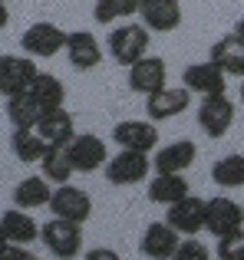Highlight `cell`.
<instances>
[{
    "mask_svg": "<svg viewBox=\"0 0 244 260\" xmlns=\"http://www.w3.org/2000/svg\"><path fill=\"white\" fill-rule=\"evenodd\" d=\"M30 95L40 102L43 112H53V109H63L66 86H63V79L53 76V73H40V76L33 79V86H30Z\"/></svg>",
    "mask_w": 244,
    "mask_h": 260,
    "instance_id": "cell-25",
    "label": "cell"
},
{
    "mask_svg": "<svg viewBox=\"0 0 244 260\" xmlns=\"http://www.w3.org/2000/svg\"><path fill=\"white\" fill-rule=\"evenodd\" d=\"M205 214H208V201L205 198H195V194H185L181 201L168 204L165 211V221L172 224L178 234L185 237H195L198 231H205Z\"/></svg>",
    "mask_w": 244,
    "mask_h": 260,
    "instance_id": "cell-8",
    "label": "cell"
},
{
    "mask_svg": "<svg viewBox=\"0 0 244 260\" xmlns=\"http://www.w3.org/2000/svg\"><path fill=\"white\" fill-rule=\"evenodd\" d=\"M43 178L50 184H70V178L76 175V168H73L70 155H66V148H50V152L43 155Z\"/></svg>",
    "mask_w": 244,
    "mask_h": 260,
    "instance_id": "cell-29",
    "label": "cell"
},
{
    "mask_svg": "<svg viewBox=\"0 0 244 260\" xmlns=\"http://www.w3.org/2000/svg\"><path fill=\"white\" fill-rule=\"evenodd\" d=\"M172 260H211V250H208L198 237H185V241L178 244V250H175Z\"/></svg>",
    "mask_w": 244,
    "mask_h": 260,
    "instance_id": "cell-31",
    "label": "cell"
},
{
    "mask_svg": "<svg viewBox=\"0 0 244 260\" xmlns=\"http://www.w3.org/2000/svg\"><path fill=\"white\" fill-rule=\"evenodd\" d=\"M40 241L46 244V250L56 260H76L83 254V224L53 217L40 228Z\"/></svg>",
    "mask_w": 244,
    "mask_h": 260,
    "instance_id": "cell-1",
    "label": "cell"
},
{
    "mask_svg": "<svg viewBox=\"0 0 244 260\" xmlns=\"http://www.w3.org/2000/svg\"><path fill=\"white\" fill-rule=\"evenodd\" d=\"M66 59H70L73 70L89 73L103 63V46H99V40L89 30H76L66 37Z\"/></svg>",
    "mask_w": 244,
    "mask_h": 260,
    "instance_id": "cell-17",
    "label": "cell"
},
{
    "mask_svg": "<svg viewBox=\"0 0 244 260\" xmlns=\"http://www.w3.org/2000/svg\"><path fill=\"white\" fill-rule=\"evenodd\" d=\"M234 125V102L228 99V92L205 95L198 106V128L208 139H225L228 128Z\"/></svg>",
    "mask_w": 244,
    "mask_h": 260,
    "instance_id": "cell-5",
    "label": "cell"
},
{
    "mask_svg": "<svg viewBox=\"0 0 244 260\" xmlns=\"http://www.w3.org/2000/svg\"><path fill=\"white\" fill-rule=\"evenodd\" d=\"M112 142L129 152H152L159 145V128L152 119H126L112 128Z\"/></svg>",
    "mask_w": 244,
    "mask_h": 260,
    "instance_id": "cell-12",
    "label": "cell"
},
{
    "mask_svg": "<svg viewBox=\"0 0 244 260\" xmlns=\"http://www.w3.org/2000/svg\"><path fill=\"white\" fill-rule=\"evenodd\" d=\"M109 53L119 66H132L148 56V26L145 23H122L109 33Z\"/></svg>",
    "mask_w": 244,
    "mask_h": 260,
    "instance_id": "cell-2",
    "label": "cell"
},
{
    "mask_svg": "<svg viewBox=\"0 0 244 260\" xmlns=\"http://www.w3.org/2000/svg\"><path fill=\"white\" fill-rule=\"evenodd\" d=\"M50 198L53 188L43 175H30L13 188V208H23V211H37V208H50Z\"/></svg>",
    "mask_w": 244,
    "mask_h": 260,
    "instance_id": "cell-21",
    "label": "cell"
},
{
    "mask_svg": "<svg viewBox=\"0 0 244 260\" xmlns=\"http://www.w3.org/2000/svg\"><path fill=\"white\" fill-rule=\"evenodd\" d=\"M185 194H192V184L185 181V175H159L155 172L148 178V201L152 204L168 208V204L181 201Z\"/></svg>",
    "mask_w": 244,
    "mask_h": 260,
    "instance_id": "cell-22",
    "label": "cell"
},
{
    "mask_svg": "<svg viewBox=\"0 0 244 260\" xmlns=\"http://www.w3.org/2000/svg\"><path fill=\"white\" fill-rule=\"evenodd\" d=\"M83 260H122L112 247H93V250H86Z\"/></svg>",
    "mask_w": 244,
    "mask_h": 260,
    "instance_id": "cell-33",
    "label": "cell"
},
{
    "mask_svg": "<svg viewBox=\"0 0 244 260\" xmlns=\"http://www.w3.org/2000/svg\"><path fill=\"white\" fill-rule=\"evenodd\" d=\"M66 37L70 33H63L56 23H33L26 26V33L20 37V46H23L26 56L33 59H50V56H59V53H66Z\"/></svg>",
    "mask_w": 244,
    "mask_h": 260,
    "instance_id": "cell-3",
    "label": "cell"
},
{
    "mask_svg": "<svg viewBox=\"0 0 244 260\" xmlns=\"http://www.w3.org/2000/svg\"><path fill=\"white\" fill-rule=\"evenodd\" d=\"M139 10H142V0H96L93 17H96V23L109 26V23H119V20H132Z\"/></svg>",
    "mask_w": 244,
    "mask_h": 260,
    "instance_id": "cell-27",
    "label": "cell"
},
{
    "mask_svg": "<svg viewBox=\"0 0 244 260\" xmlns=\"http://www.w3.org/2000/svg\"><path fill=\"white\" fill-rule=\"evenodd\" d=\"M33 132H37L50 148H66V145H70V142L79 135V132H76V119H73L66 109H53V112H43Z\"/></svg>",
    "mask_w": 244,
    "mask_h": 260,
    "instance_id": "cell-15",
    "label": "cell"
},
{
    "mask_svg": "<svg viewBox=\"0 0 244 260\" xmlns=\"http://www.w3.org/2000/svg\"><path fill=\"white\" fill-rule=\"evenodd\" d=\"M168 86V66H165V59L162 56H142L139 63H132L129 66V89L132 92H139V95H152V92H159V89H165Z\"/></svg>",
    "mask_w": 244,
    "mask_h": 260,
    "instance_id": "cell-9",
    "label": "cell"
},
{
    "mask_svg": "<svg viewBox=\"0 0 244 260\" xmlns=\"http://www.w3.org/2000/svg\"><path fill=\"white\" fill-rule=\"evenodd\" d=\"M37 76H40V70H37V59L33 56H17V53L0 56V92L7 99L20 95V92H30Z\"/></svg>",
    "mask_w": 244,
    "mask_h": 260,
    "instance_id": "cell-4",
    "label": "cell"
},
{
    "mask_svg": "<svg viewBox=\"0 0 244 260\" xmlns=\"http://www.w3.org/2000/svg\"><path fill=\"white\" fill-rule=\"evenodd\" d=\"M10 152L17 161H26V165H33V161H43V155L50 152V145H46L43 139H40L37 132H23V128H13L10 132Z\"/></svg>",
    "mask_w": 244,
    "mask_h": 260,
    "instance_id": "cell-26",
    "label": "cell"
},
{
    "mask_svg": "<svg viewBox=\"0 0 244 260\" xmlns=\"http://www.w3.org/2000/svg\"><path fill=\"white\" fill-rule=\"evenodd\" d=\"M211 181L221 188H244V155H225L211 165Z\"/></svg>",
    "mask_w": 244,
    "mask_h": 260,
    "instance_id": "cell-28",
    "label": "cell"
},
{
    "mask_svg": "<svg viewBox=\"0 0 244 260\" xmlns=\"http://www.w3.org/2000/svg\"><path fill=\"white\" fill-rule=\"evenodd\" d=\"M192 106V92L185 86H165L159 92L145 95V112L152 122H165V119H175L181 115L185 109Z\"/></svg>",
    "mask_w": 244,
    "mask_h": 260,
    "instance_id": "cell-14",
    "label": "cell"
},
{
    "mask_svg": "<svg viewBox=\"0 0 244 260\" xmlns=\"http://www.w3.org/2000/svg\"><path fill=\"white\" fill-rule=\"evenodd\" d=\"M40 115H43V109H40V102L33 99L30 92H20V95H10V99H7V119H10L13 128L30 132V128H37Z\"/></svg>",
    "mask_w": 244,
    "mask_h": 260,
    "instance_id": "cell-24",
    "label": "cell"
},
{
    "mask_svg": "<svg viewBox=\"0 0 244 260\" xmlns=\"http://www.w3.org/2000/svg\"><path fill=\"white\" fill-rule=\"evenodd\" d=\"M139 17L152 33H172L181 26V0H142Z\"/></svg>",
    "mask_w": 244,
    "mask_h": 260,
    "instance_id": "cell-18",
    "label": "cell"
},
{
    "mask_svg": "<svg viewBox=\"0 0 244 260\" xmlns=\"http://www.w3.org/2000/svg\"><path fill=\"white\" fill-rule=\"evenodd\" d=\"M244 228V208L231 198L218 194V198H208V214H205V231H211L215 237H225L231 231Z\"/></svg>",
    "mask_w": 244,
    "mask_h": 260,
    "instance_id": "cell-13",
    "label": "cell"
},
{
    "mask_svg": "<svg viewBox=\"0 0 244 260\" xmlns=\"http://www.w3.org/2000/svg\"><path fill=\"white\" fill-rule=\"evenodd\" d=\"M195 155H198L195 142L178 139V142H172V145H165V148H159V152H155L152 168H155L159 175H185L188 168H192Z\"/></svg>",
    "mask_w": 244,
    "mask_h": 260,
    "instance_id": "cell-19",
    "label": "cell"
},
{
    "mask_svg": "<svg viewBox=\"0 0 244 260\" xmlns=\"http://www.w3.org/2000/svg\"><path fill=\"white\" fill-rule=\"evenodd\" d=\"M234 33H238V37H241V40H244V17H241V20H238V26H234Z\"/></svg>",
    "mask_w": 244,
    "mask_h": 260,
    "instance_id": "cell-36",
    "label": "cell"
},
{
    "mask_svg": "<svg viewBox=\"0 0 244 260\" xmlns=\"http://www.w3.org/2000/svg\"><path fill=\"white\" fill-rule=\"evenodd\" d=\"M241 106H244V79H241Z\"/></svg>",
    "mask_w": 244,
    "mask_h": 260,
    "instance_id": "cell-37",
    "label": "cell"
},
{
    "mask_svg": "<svg viewBox=\"0 0 244 260\" xmlns=\"http://www.w3.org/2000/svg\"><path fill=\"white\" fill-rule=\"evenodd\" d=\"M208 59H211L215 66H221L225 76L244 79V40L238 33H228V37L215 40L211 50H208Z\"/></svg>",
    "mask_w": 244,
    "mask_h": 260,
    "instance_id": "cell-20",
    "label": "cell"
},
{
    "mask_svg": "<svg viewBox=\"0 0 244 260\" xmlns=\"http://www.w3.org/2000/svg\"><path fill=\"white\" fill-rule=\"evenodd\" d=\"M7 23H10V10H7V4L0 0V30H4Z\"/></svg>",
    "mask_w": 244,
    "mask_h": 260,
    "instance_id": "cell-34",
    "label": "cell"
},
{
    "mask_svg": "<svg viewBox=\"0 0 244 260\" xmlns=\"http://www.w3.org/2000/svg\"><path fill=\"white\" fill-rule=\"evenodd\" d=\"M178 244H181V237H178V231H175L172 224L155 221V224L145 228V234H142V241H139V250L148 260H172L175 250H178Z\"/></svg>",
    "mask_w": 244,
    "mask_h": 260,
    "instance_id": "cell-16",
    "label": "cell"
},
{
    "mask_svg": "<svg viewBox=\"0 0 244 260\" xmlns=\"http://www.w3.org/2000/svg\"><path fill=\"white\" fill-rule=\"evenodd\" d=\"M66 155H70L73 168L83 175L96 172V168H106V161H109V152H106V142L99 139V135H89V132H79L76 139L66 145Z\"/></svg>",
    "mask_w": 244,
    "mask_h": 260,
    "instance_id": "cell-10",
    "label": "cell"
},
{
    "mask_svg": "<svg viewBox=\"0 0 244 260\" xmlns=\"http://www.w3.org/2000/svg\"><path fill=\"white\" fill-rule=\"evenodd\" d=\"M0 224H4V234L10 237V244H23V247H30L33 241H40V224L33 221L23 208L7 211V214L0 217Z\"/></svg>",
    "mask_w": 244,
    "mask_h": 260,
    "instance_id": "cell-23",
    "label": "cell"
},
{
    "mask_svg": "<svg viewBox=\"0 0 244 260\" xmlns=\"http://www.w3.org/2000/svg\"><path fill=\"white\" fill-rule=\"evenodd\" d=\"M50 211H53V217L86 224L93 217V198L83 188H76V184H56L53 198H50Z\"/></svg>",
    "mask_w": 244,
    "mask_h": 260,
    "instance_id": "cell-6",
    "label": "cell"
},
{
    "mask_svg": "<svg viewBox=\"0 0 244 260\" xmlns=\"http://www.w3.org/2000/svg\"><path fill=\"white\" fill-rule=\"evenodd\" d=\"M0 260H40V257L33 254L30 247H23V244H10V247H7V254L0 257Z\"/></svg>",
    "mask_w": 244,
    "mask_h": 260,
    "instance_id": "cell-32",
    "label": "cell"
},
{
    "mask_svg": "<svg viewBox=\"0 0 244 260\" xmlns=\"http://www.w3.org/2000/svg\"><path fill=\"white\" fill-rule=\"evenodd\" d=\"M218 260H244V228L231 231V234L218 237V247H215Z\"/></svg>",
    "mask_w": 244,
    "mask_h": 260,
    "instance_id": "cell-30",
    "label": "cell"
},
{
    "mask_svg": "<svg viewBox=\"0 0 244 260\" xmlns=\"http://www.w3.org/2000/svg\"><path fill=\"white\" fill-rule=\"evenodd\" d=\"M181 86L188 89L192 95H218L228 89V76L221 66H215L211 59H205V63H192L185 66V73H181Z\"/></svg>",
    "mask_w": 244,
    "mask_h": 260,
    "instance_id": "cell-11",
    "label": "cell"
},
{
    "mask_svg": "<svg viewBox=\"0 0 244 260\" xmlns=\"http://www.w3.org/2000/svg\"><path fill=\"white\" fill-rule=\"evenodd\" d=\"M7 247H10V237L4 234V224H0V257L7 254Z\"/></svg>",
    "mask_w": 244,
    "mask_h": 260,
    "instance_id": "cell-35",
    "label": "cell"
},
{
    "mask_svg": "<svg viewBox=\"0 0 244 260\" xmlns=\"http://www.w3.org/2000/svg\"><path fill=\"white\" fill-rule=\"evenodd\" d=\"M148 165H152V158H148V152H129V148H119V155H112L109 161H106V178H109V184H119V188H126V184H139L148 178Z\"/></svg>",
    "mask_w": 244,
    "mask_h": 260,
    "instance_id": "cell-7",
    "label": "cell"
}]
</instances>
